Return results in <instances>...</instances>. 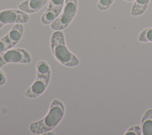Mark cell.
I'll list each match as a JSON object with an SVG mask.
<instances>
[{"label":"cell","mask_w":152,"mask_h":135,"mask_svg":"<svg viewBox=\"0 0 152 135\" xmlns=\"http://www.w3.org/2000/svg\"><path fill=\"white\" fill-rule=\"evenodd\" d=\"M65 115V106L59 99H53L50 109L44 118L31 123L29 130L34 134H45L56 128Z\"/></svg>","instance_id":"6da1fadb"},{"label":"cell","mask_w":152,"mask_h":135,"mask_svg":"<svg viewBox=\"0 0 152 135\" xmlns=\"http://www.w3.org/2000/svg\"><path fill=\"white\" fill-rule=\"evenodd\" d=\"M50 48L54 58L66 67H75L80 63L78 58L67 48L62 30H55L50 37Z\"/></svg>","instance_id":"7a4b0ae2"},{"label":"cell","mask_w":152,"mask_h":135,"mask_svg":"<svg viewBox=\"0 0 152 135\" xmlns=\"http://www.w3.org/2000/svg\"><path fill=\"white\" fill-rule=\"evenodd\" d=\"M36 72V79L24 93V95L30 99L40 97L46 91L50 81L51 69L46 61L40 60L37 63Z\"/></svg>","instance_id":"3957f363"},{"label":"cell","mask_w":152,"mask_h":135,"mask_svg":"<svg viewBox=\"0 0 152 135\" xmlns=\"http://www.w3.org/2000/svg\"><path fill=\"white\" fill-rule=\"evenodd\" d=\"M78 12L77 0H66L62 12L56 19L50 24L53 30H62L71 24Z\"/></svg>","instance_id":"277c9868"},{"label":"cell","mask_w":152,"mask_h":135,"mask_svg":"<svg viewBox=\"0 0 152 135\" xmlns=\"http://www.w3.org/2000/svg\"><path fill=\"white\" fill-rule=\"evenodd\" d=\"M32 61L29 52L21 48H12L0 53V68L7 64H30Z\"/></svg>","instance_id":"5b68a950"},{"label":"cell","mask_w":152,"mask_h":135,"mask_svg":"<svg viewBox=\"0 0 152 135\" xmlns=\"http://www.w3.org/2000/svg\"><path fill=\"white\" fill-rule=\"evenodd\" d=\"M30 17L26 12L17 9H5L0 12V29L9 24H26Z\"/></svg>","instance_id":"8992f818"},{"label":"cell","mask_w":152,"mask_h":135,"mask_svg":"<svg viewBox=\"0 0 152 135\" xmlns=\"http://www.w3.org/2000/svg\"><path fill=\"white\" fill-rule=\"evenodd\" d=\"M65 2L66 0H50L47 10L40 18L42 24L45 25L52 24L62 12Z\"/></svg>","instance_id":"52a82bcc"},{"label":"cell","mask_w":152,"mask_h":135,"mask_svg":"<svg viewBox=\"0 0 152 135\" xmlns=\"http://www.w3.org/2000/svg\"><path fill=\"white\" fill-rule=\"evenodd\" d=\"M48 0H25L18 5L20 10L27 14H33L43 9Z\"/></svg>","instance_id":"ba28073f"},{"label":"cell","mask_w":152,"mask_h":135,"mask_svg":"<svg viewBox=\"0 0 152 135\" xmlns=\"http://www.w3.org/2000/svg\"><path fill=\"white\" fill-rule=\"evenodd\" d=\"M142 134L152 135V108L145 112L141 121Z\"/></svg>","instance_id":"9c48e42d"},{"label":"cell","mask_w":152,"mask_h":135,"mask_svg":"<svg viewBox=\"0 0 152 135\" xmlns=\"http://www.w3.org/2000/svg\"><path fill=\"white\" fill-rule=\"evenodd\" d=\"M11 41L17 45L19 42L21 41L24 34V26L22 24H16L14 27H12V29L7 33Z\"/></svg>","instance_id":"30bf717a"},{"label":"cell","mask_w":152,"mask_h":135,"mask_svg":"<svg viewBox=\"0 0 152 135\" xmlns=\"http://www.w3.org/2000/svg\"><path fill=\"white\" fill-rule=\"evenodd\" d=\"M150 0H135L131 9V15L132 16H140L144 14L148 9Z\"/></svg>","instance_id":"8fae6325"},{"label":"cell","mask_w":152,"mask_h":135,"mask_svg":"<svg viewBox=\"0 0 152 135\" xmlns=\"http://www.w3.org/2000/svg\"><path fill=\"white\" fill-rule=\"evenodd\" d=\"M138 40L140 43H151L152 44V28L143 30L138 35Z\"/></svg>","instance_id":"7c38bea8"},{"label":"cell","mask_w":152,"mask_h":135,"mask_svg":"<svg viewBox=\"0 0 152 135\" xmlns=\"http://www.w3.org/2000/svg\"><path fill=\"white\" fill-rule=\"evenodd\" d=\"M15 44L11 41L8 34L5 35L3 37L0 39V53L12 49L15 46Z\"/></svg>","instance_id":"4fadbf2b"},{"label":"cell","mask_w":152,"mask_h":135,"mask_svg":"<svg viewBox=\"0 0 152 135\" xmlns=\"http://www.w3.org/2000/svg\"><path fill=\"white\" fill-rule=\"evenodd\" d=\"M114 0H99L97 8L100 11H105L111 7Z\"/></svg>","instance_id":"5bb4252c"},{"label":"cell","mask_w":152,"mask_h":135,"mask_svg":"<svg viewBox=\"0 0 152 135\" xmlns=\"http://www.w3.org/2000/svg\"><path fill=\"white\" fill-rule=\"evenodd\" d=\"M125 135H141L142 134V128L139 125H134L126 131Z\"/></svg>","instance_id":"9a60e30c"},{"label":"cell","mask_w":152,"mask_h":135,"mask_svg":"<svg viewBox=\"0 0 152 135\" xmlns=\"http://www.w3.org/2000/svg\"><path fill=\"white\" fill-rule=\"evenodd\" d=\"M6 76L4 74L3 71L0 69V86H4L6 83Z\"/></svg>","instance_id":"2e32d148"},{"label":"cell","mask_w":152,"mask_h":135,"mask_svg":"<svg viewBox=\"0 0 152 135\" xmlns=\"http://www.w3.org/2000/svg\"><path fill=\"white\" fill-rule=\"evenodd\" d=\"M126 2H132V1H135V0H125Z\"/></svg>","instance_id":"e0dca14e"},{"label":"cell","mask_w":152,"mask_h":135,"mask_svg":"<svg viewBox=\"0 0 152 135\" xmlns=\"http://www.w3.org/2000/svg\"><path fill=\"white\" fill-rule=\"evenodd\" d=\"M150 1H151V2H152V0H150Z\"/></svg>","instance_id":"ac0fdd59"}]
</instances>
